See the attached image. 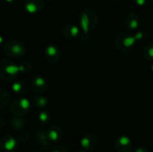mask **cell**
<instances>
[{"label": "cell", "mask_w": 153, "mask_h": 152, "mask_svg": "<svg viewBox=\"0 0 153 152\" xmlns=\"http://www.w3.org/2000/svg\"><path fill=\"white\" fill-rule=\"evenodd\" d=\"M79 22L83 34H89L93 30L100 22V17L98 13L92 8L83 9L79 16Z\"/></svg>", "instance_id": "cell-1"}, {"label": "cell", "mask_w": 153, "mask_h": 152, "mask_svg": "<svg viewBox=\"0 0 153 152\" xmlns=\"http://www.w3.org/2000/svg\"><path fill=\"white\" fill-rule=\"evenodd\" d=\"M116 49L122 54H128L134 51L136 46V40L134 34L128 31L120 32L114 40Z\"/></svg>", "instance_id": "cell-2"}, {"label": "cell", "mask_w": 153, "mask_h": 152, "mask_svg": "<svg viewBox=\"0 0 153 152\" xmlns=\"http://www.w3.org/2000/svg\"><path fill=\"white\" fill-rule=\"evenodd\" d=\"M27 65V63H23L20 66H17L9 60H3L0 63V75L2 78L10 81L20 72H24L28 67Z\"/></svg>", "instance_id": "cell-3"}, {"label": "cell", "mask_w": 153, "mask_h": 152, "mask_svg": "<svg viewBox=\"0 0 153 152\" xmlns=\"http://www.w3.org/2000/svg\"><path fill=\"white\" fill-rule=\"evenodd\" d=\"M4 51L9 57H14L18 58L22 56H24L26 52V47L24 44L19 40L12 39L8 40L4 47Z\"/></svg>", "instance_id": "cell-4"}, {"label": "cell", "mask_w": 153, "mask_h": 152, "mask_svg": "<svg viewBox=\"0 0 153 152\" xmlns=\"http://www.w3.org/2000/svg\"><path fill=\"white\" fill-rule=\"evenodd\" d=\"M80 144L82 148V151H92L96 150V148L100 144V138L95 133H87L85 134L80 142Z\"/></svg>", "instance_id": "cell-5"}, {"label": "cell", "mask_w": 153, "mask_h": 152, "mask_svg": "<svg viewBox=\"0 0 153 152\" xmlns=\"http://www.w3.org/2000/svg\"><path fill=\"white\" fill-rule=\"evenodd\" d=\"M124 22L127 30L132 31H136L138 30L141 24L140 15L136 12H133V11L128 12L125 16Z\"/></svg>", "instance_id": "cell-6"}, {"label": "cell", "mask_w": 153, "mask_h": 152, "mask_svg": "<svg viewBox=\"0 0 153 152\" xmlns=\"http://www.w3.org/2000/svg\"><path fill=\"white\" fill-rule=\"evenodd\" d=\"M30 110V101L27 99H20L13 102L11 112L15 116H24Z\"/></svg>", "instance_id": "cell-7"}, {"label": "cell", "mask_w": 153, "mask_h": 152, "mask_svg": "<svg viewBox=\"0 0 153 152\" xmlns=\"http://www.w3.org/2000/svg\"><path fill=\"white\" fill-rule=\"evenodd\" d=\"M115 148L117 152H131L133 151V142L126 135L118 136L115 140Z\"/></svg>", "instance_id": "cell-8"}, {"label": "cell", "mask_w": 153, "mask_h": 152, "mask_svg": "<svg viewBox=\"0 0 153 152\" xmlns=\"http://www.w3.org/2000/svg\"><path fill=\"white\" fill-rule=\"evenodd\" d=\"M45 57L51 64L57 63L61 57V51L59 47L53 44L47 46L45 48Z\"/></svg>", "instance_id": "cell-9"}, {"label": "cell", "mask_w": 153, "mask_h": 152, "mask_svg": "<svg viewBox=\"0 0 153 152\" xmlns=\"http://www.w3.org/2000/svg\"><path fill=\"white\" fill-rule=\"evenodd\" d=\"M23 7L28 13H38L44 8V0H24Z\"/></svg>", "instance_id": "cell-10"}, {"label": "cell", "mask_w": 153, "mask_h": 152, "mask_svg": "<svg viewBox=\"0 0 153 152\" xmlns=\"http://www.w3.org/2000/svg\"><path fill=\"white\" fill-rule=\"evenodd\" d=\"M81 31H80V28L73 23H68L65 24L62 30V34L63 36L67 39H74L75 38H77L80 35Z\"/></svg>", "instance_id": "cell-11"}, {"label": "cell", "mask_w": 153, "mask_h": 152, "mask_svg": "<svg viewBox=\"0 0 153 152\" xmlns=\"http://www.w3.org/2000/svg\"><path fill=\"white\" fill-rule=\"evenodd\" d=\"M50 143H57L63 137V130L57 125L51 126L47 132Z\"/></svg>", "instance_id": "cell-12"}, {"label": "cell", "mask_w": 153, "mask_h": 152, "mask_svg": "<svg viewBox=\"0 0 153 152\" xmlns=\"http://www.w3.org/2000/svg\"><path fill=\"white\" fill-rule=\"evenodd\" d=\"M15 147V140L11 136H5L0 142V152H13Z\"/></svg>", "instance_id": "cell-13"}, {"label": "cell", "mask_w": 153, "mask_h": 152, "mask_svg": "<svg viewBox=\"0 0 153 152\" xmlns=\"http://www.w3.org/2000/svg\"><path fill=\"white\" fill-rule=\"evenodd\" d=\"M31 87L36 93L41 94L47 89V82L44 78L39 77V76L33 78L32 82H31Z\"/></svg>", "instance_id": "cell-14"}, {"label": "cell", "mask_w": 153, "mask_h": 152, "mask_svg": "<svg viewBox=\"0 0 153 152\" xmlns=\"http://www.w3.org/2000/svg\"><path fill=\"white\" fill-rule=\"evenodd\" d=\"M37 139H38V142H39V146H40L42 149L48 150V149L49 148L50 142H49V140H48L47 132L39 131V132L37 133Z\"/></svg>", "instance_id": "cell-15"}, {"label": "cell", "mask_w": 153, "mask_h": 152, "mask_svg": "<svg viewBox=\"0 0 153 152\" xmlns=\"http://www.w3.org/2000/svg\"><path fill=\"white\" fill-rule=\"evenodd\" d=\"M143 56L145 60L149 62H153V40L149 41L143 51Z\"/></svg>", "instance_id": "cell-16"}, {"label": "cell", "mask_w": 153, "mask_h": 152, "mask_svg": "<svg viewBox=\"0 0 153 152\" xmlns=\"http://www.w3.org/2000/svg\"><path fill=\"white\" fill-rule=\"evenodd\" d=\"M136 42H143L150 38V32L148 30H138L134 34Z\"/></svg>", "instance_id": "cell-17"}, {"label": "cell", "mask_w": 153, "mask_h": 152, "mask_svg": "<svg viewBox=\"0 0 153 152\" xmlns=\"http://www.w3.org/2000/svg\"><path fill=\"white\" fill-rule=\"evenodd\" d=\"M12 89L18 94H24L28 90V85L24 82H16L13 84Z\"/></svg>", "instance_id": "cell-18"}, {"label": "cell", "mask_w": 153, "mask_h": 152, "mask_svg": "<svg viewBox=\"0 0 153 152\" xmlns=\"http://www.w3.org/2000/svg\"><path fill=\"white\" fill-rule=\"evenodd\" d=\"M33 103H34V105L36 107H38L39 108H45L48 104V99L45 97L36 96V97L33 98Z\"/></svg>", "instance_id": "cell-19"}, {"label": "cell", "mask_w": 153, "mask_h": 152, "mask_svg": "<svg viewBox=\"0 0 153 152\" xmlns=\"http://www.w3.org/2000/svg\"><path fill=\"white\" fill-rule=\"evenodd\" d=\"M9 100H10V96L8 95V93L4 92L3 90H0V108L5 107L8 104Z\"/></svg>", "instance_id": "cell-20"}, {"label": "cell", "mask_w": 153, "mask_h": 152, "mask_svg": "<svg viewBox=\"0 0 153 152\" xmlns=\"http://www.w3.org/2000/svg\"><path fill=\"white\" fill-rule=\"evenodd\" d=\"M39 119L41 122V124H48V122L50 120V113L47 110H43L39 113Z\"/></svg>", "instance_id": "cell-21"}, {"label": "cell", "mask_w": 153, "mask_h": 152, "mask_svg": "<svg viewBox=\"0 0 153 152\" xmlns=\"http://www.w3.org/2000/svg\"><path fill=\"white\" fill-rule=\"evenodd\" d=\"M50 152H69L68 148L65 146V145H63V144H57L56 145Z\"/></svg>", "instance_id": "cell-22"}, {"label": "cell", "mask_w": 153, "mask_h": 152, "mask_svg": "<svg viewBox=\"0 0 153 152\" xmlns=\"http://www.w3.org/2000/svg\"><path fill=\"white\" fill-rule=\"evenodd\" d=\"M91 40V35L90 34H82L81 35V38H80V42L82 44V45H88Z\"/></svg>", "instance_id": "cell-23"}, {"label": "cell", "mask_w": 153, "mask_h": 152, "mask_svg": "<svg viewBox=\"0 0 153 152\" xmlns=\"http://www.w3.org/2000/svg\"><path fill=\"white\" fill-rule=\"evenodd\" d=\"M133 2L138 6H144L147 4V0H133Z\"/></svg>", "instance_id": "cell-24"}, {"label": "cell", "mask_w": 153, "mask_h": 152, "mask_svg": "<svg viewBox=\"0 0 153 152\" xmlns=\"http://www.w3.org/2000/svg\"><path fill=\"white\" fill-rule=\"evenodd\" d=\"M132 152H151V151H150V150H149V149H147V148H145V147L141 146V147L136 148L135 150H134Z\"/></svg>", "instance_id": "cell-25"}, {"label": "cell", "mask_w": 153, "mask_h": 152, "mask_svg": "<svg viewBox=\"0 0 153 152\" xmlns=\"http://www.w3.org/2000/svg\"><path fill=\"white\" fill-rule=\"evenodd\" d=\"M6 3H8L9 4H14L17 0H4Z\"/></svg>", "instance_id": "cell-26"}, {"label": "cell", "mask_w": 153, "mask_h": 152, "mask_svg": "<svg viewBox=\"0 0 153 152\" xmlns=\"http://www.w3.org/2000/svg\"><path fill=\"white\" fill-rule=\"evenodd\" d=\"M4 43V37L0 34V45H2Z\"/></svg>", "instance_id": "cell-27"}, {"label": "cell", "mask_w": 153, "mask_h": 152, "mask_svg": "<svg viewBox=\"0 0 153 152\" xmlns=\"http://www.w3.org/2000/svg\"><path fill=\"white\" fill-rule=\"evenodd\" d=\"M150 68H151V71L153 73V63L151 65V67H150Z\"/></svg>", "instance_id": "cell-28"}, {"label": "cell", "mask_w": 153, "mask_h": 152, "mask_svg": "<svg viewBox=\"0 0 153 152\" xmlns=\"http://www.w3.org/2000/svg\"><path fill=\"white\" fill-rule=\"evenodd\" d=\"M77 152H87V151H77Z\"/></svg>", "instance_id": "cell-29"}, {"label": "cell", "mask_w": 153, "mask_h": 152, "mask_svg": "<svg viewBox=\"0 0 153 152\" xmlns=\"http://www.w3.org/2000/svg\"><path fill=\"white\" fill-rule=\"evenodd\" d=\"M151 2H152V4H153V0H151Z\"/></svg>", "instance_id": "cell-30"}, {"label": "cell", "mask_w": 153, "mask_h": 152, "mask_svg": "<svg viewBox=\"0 0 153 152\" xmlns=\"http://www.w3.org/2000/svg\"><path fill=\"white\" fill-rule=\"evenodd\" d=\"M47 1H51V0H47Z\"/></svg>", "instance_id": "cell-31"}]
</instances>
